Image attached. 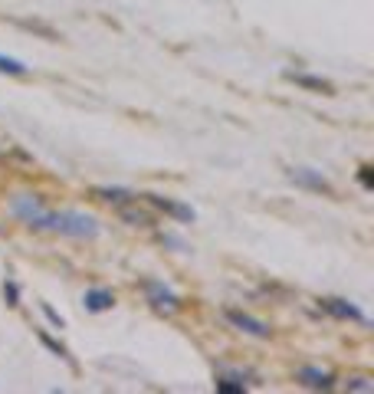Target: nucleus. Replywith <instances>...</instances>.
<instances>
[{"mask_svg": "<svg viewBox=\"0 0 374 394\" xmlns=\"http://www.w3.org/2000/svg\"><path fill=\"white\" fill-rule=\"evenodd\" d=\"M33 230H53V233L73 237V240H95L99 237V220L82 211H46L33 224Z\"/></svg>", "mask_w": 374, "mask_h": 394, "instance_id": "f257e3e1", "label": "nucleus"}, {"mask_svg": "<svg viewBox=\"0 0 374 394\" xmlns=\"http://www.w3.org/2000/svg\"><path fill=\"white\" fill-rule=\"evenodd\" d=\"M141 292H145V299L151 303V309H158V312H178L180 305V296L174 289H167L161 279H141Z\"/></svg>", "mask_w": 374, "mask_h": 394, "instance_id": "f03ea898", "label": "nucleus"}, {"mask_svg": "<svg viewBox=\"0 0 374 394\" xmlns=\"http://www.w3.org/2000/svg\"><path fill=\"white\" fill-rule=\"evenodd\" d=\"M145 197L154 211H161L165 217H171V220H178V224H194L197 220V211L191 207V204H180V200H174V197H165V194H138Z\"/></svg>", "mask_w": 374, "mask_h": 394, "instance_id": "7ed1b4c3", "label": "nucleus"}, {"mask_svg": "<svg viewBox=\"0 0 374 394\" xmlns=\"http://www.w3.org/2000/svg\"><path fill=\"white\" fill-rule=\"evenodd\" d=\"M224 318H226V325H233V329L243 332V335H253V338H272L270 325H266L263 318L243 312V309H224Z\"/></svg>", "mask_w": 374, "mask_h": 394, "instance_id": "20e7f679", "label": "nucleus"}, {"mask_svg": "<svg viewBox=\"0 0 374 394\" xmlns=\"http://www.w3.org/2000/svg\"><path fill=\"white\" fill-rule=\"evenodd\" d=\"M10 213L33 230V224L46 213V204H43V197L40 194H14L10 197Z\"/></svg>", "mask_w": 374, "mask_h": 394, "instance_id": "39448f33", "label": "nucleus"}, {"mask_svg": "<svg viewBox=\"0 0 374 394\" xmlns=\"http://www.w3.org/2000/svg\"><path fill=\"white\" fill-rule=\"evenodd\" d=\"M289 181L305 187V191H312V194H325V197L335 194V184L322 171H315V167H289Z\"/></svg>", "mask_w": 374, "mask_h": 394, "instance_id": "423d86ee", "label": "nucleus"}, {"mask_svg": "<svg viewBox=\"0 0 374 394\" xmlns=\"http://www.w3.org/2000/svg\"><path fill=\"white\" fill-rule=\"evenodd\" d=\"M296 381L302 388H309V391H335L338 388V378L331 371H325V368H315V364L296 368Z\"/></svg>", "mask_w": 374, "mask_h": 394, "instance_id": "0eeeda50", "label": "nucleus"}, {"mask_svg": "<svg viewBox=\"0 0 374 394\" xmlns=\"http://www.w3.org/2000/svg\"><path fill=\"white\" fill-rule=\"evenodd\" d=\"M322 305V312H329L331 318H342V322H355V325H368V316L361 312L355 303H348V299H338V296H325V299H318Z\"/></svg>", "mask_w": 374, "mask_h": 394, "instance_id": "6e6552de", "label": "nucleus"}, {"mask_svg": "<svg viewBox=\"0 0 374 394\" xmlns=\"http://www.w3.org/2000/svg\"><path fill=\"white\" fill-rule=\"evenodd\" d=\"M289 82H296L299 89L305 92H318V95H335V86H331L329 79H322V76H312V73H296V69H285L283 73Z\"/></svg>", "mask_w": 374, "mask_h": 394, "instance_id": "1a4fd4ad", "label": "nucleus"}, {"mask_svg": "<svg viewBox=\"0 0 374 394\" xmlns=\"http://www.w3.org/2000/svg\"><path fill=\"white\" fill-rule=\"evenodd\" d=\"M82 305H86V312H108L112 305H115V292L105 286H95V289H86V296H82Z\"/></svg>", "mask_w": 374, "mask_h": 394, "instance_id": "9d476101", "label": "nucleus"}, {"mask_svg": "<svg viewBox=\"0 0 374 394\" xmlns=\"http://www.w3.org/2000/svg\"><path fill=\"white\" fill-rule=\"evenodd\" d=\"M213 388L220 394H243L246 391V375L243 371H230V368H224L220 375H217V381H213Z\"/></svg>", "mask_w": 374, "mask_h": 394, "instance_id": "9b49d317", "label": "nucleus"}, {"mask_svg": "<svg viewBox=\"0 0 374 394\" xmlns=\"http://www.w3.org/2000/svg\"><path fill=\"white\" fill-rule=\"evenodd\" d=\"M92 197L95 200H105V204H132V200H138L135 191H128V187H92Z\"/></svg>", "mask_w": 374, "mask_h": 394, "instance_id": "f8f14e48", "label": "nucleus"}, {"mask_svg": "<svg viewBox=\"0 0 374 394\" xmlns=\"http://www.w3.org/2000/svg\"><path fill=\"white\" fill-rule=\"evenodd\" d=\"M36 338H40V342H43L46 349L53 351V355H56V358H62V362H66V364H69V368H73V371H75V362H73V355H69V349H66L62 342H56V338H53V335L46 332V329H36Z\"/></svg>", "mask_w": 374, "mask_h": 394, "instance_id": "ddd939ff", "label": "nucleus"}, {"mask_svg": "<svg viewBox=\"0 0 374 394\" xmlns=\"http://www.w3.org/2000/svg\"><path fill=\"white\" fill-rule=\"evenodd\" d=\"M119 217L125 224H132V227H154V217L145 211H135V207H128V204H121L119 207Z\"/></svg>", "mask_w": 374, "mask_h": 394, "instance_id": "4468645a", "label": "nucleus"}, {"mask_svg": "<svg viewBox=\"0 0 374 394\" xmlns=\"http://www.w3.org/2000/svg\"><path fill=\"white\" fill-rule=\"evenodd\" d=\"M0 73H3V76H27V73H30V66H27V62H20V60H14V56H3V53H0Z\"/></svg>", "mask_w": 374, "mask_h": 394, "instance_id": "2eb2a0df", "label": "nucleus"}, {"mask_svg": "<svg viewBox=\"0 0 374 394\" xmlns=\"http://www.w3.org/2000/svg\"><path fill=\"white\" fill-rule=\"evenodd\" d=\"M3 299H7V305H10V309H16V305H20V286H16L10 276L3 279Z\"/></svg>", "mask_w": 374, "mask_h": 394, "instance_id": "dca6fc26", "label": "nucleus"}, {"mask_svg": "<svg viewBox=\"0 0 374 394\" xmlns=\"http://www.w3.org/2000/svg\"><path fill=\"white\" fill-rule=\"evenodd\" d=\"M344 391H355V394H371V391H374V384H371V381H368V378H361V375H358V378H348V381H344Z\"/></svg>", "mask_w": 374, "mask_h": 394, "instance_id": "f3484780", "label": "nucleus"}, {"mask_svg": "<svg viewBox=\"0 0 374 394\" xmlns=\"http://www.w3.org/2000/svg\"><path fill=\"white\" fill-rule=\"evenodd\" d=\"M40 312H43V316H46V322H49L53 329H66V318H62L60 312H56V309H53V305H49V303H40Z\"/></svg>", "mask_w": 374, "mask_h": 394, "instance_id": "a211bd4d", "label": "nucleus"}, {"mask_svg": "<svg viewBox=\"0 0 374 394\" xmlns=\"http://www.w3.org/2000/svg\"><path fill=\"white\" fill-rule=\"evenodd\" d=\"M358 181L364 191H374V167L371 165H361L358 167Z\"/></svg>", "mask_w": 374, "mask_h": 394, "instance_id": "6ab92c4d", "label": "nucleus"}, {"mask_svg": "<svg viewBox=\"0 0 374 394\" xmlns=\"http://www.w3.org/2000/svg\"><path fill=\"white\" fill-rule=\"evenodd\" d=\"M161 243H167V246H178V250H187V243L180 240V237H171V233H161Z\"/></svg>", "mask_w": 374, "mask_h": 394, "instance_id": "aec40b11", "label": "nucleus"}]
</instances>
